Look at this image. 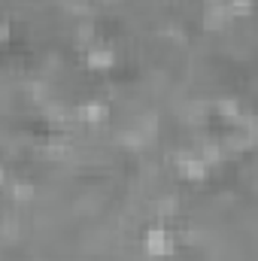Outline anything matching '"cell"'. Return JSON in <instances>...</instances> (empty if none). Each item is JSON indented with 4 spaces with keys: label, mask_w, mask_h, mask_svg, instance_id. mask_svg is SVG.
I'll list each match as a JSON object with an SVG mask.
<instances>
[{
    "label": "cell",
    "mask_w": 258,
    "mask_h": 261,
    "mask_svg": "<svg viewBox=\"0 0 258 261\" xmlns=\"http://www.w3.org/2000/svg\"><path fill=\"white\" fill-rule=\"evenodd\" d=\"M179 173H183V179L192 182V186H200V182H207V179L213 176L210 164H207L200 155H186V158H179Z\"/></svg>",
    "instance_id": "3"
},
{
    "label": "cell",
    "mask_w": 258,
    "mask_h": 261,
    "mask_svg": "<svg viewBox=\"0 0 258 261\" xmlns=\"http://www.w3.org/2000/svg\"><path fill=\"white\" fill-rule=\"evenodd\" d=\"M225 6H228V12H231L234 18H249V15H255V0H225Z\"/></svg>",
    "instance_id": "4"
},
{
    "label": "cell",
    "mask_w": 258,
    "mask_h": 261,
    "mask_svg": "<svg viewBox=\"0 0 258 261\" xmlns=\"http://www.w3.org/2000/svg\"><path fill=\"white\" fill-rule=\"evenodd\" d=\"M85 67L91 70V73H113L116 64H119V52L113 49V46H104V43H97V46H91L88 52H85Z\"/></svg>",
    "instance_id": "2"
},
{
    "label": "cell",
    "mask_w": 258,
    "mask_h": 261,
    "mask_svg": "<svg viewBox=\"0 0 258 261\" xmlns=\"http://www.w3.org/2000/svg\"><path fill=\"white\" fill-rule=\"evenodd\" d=\"M140 246H143V252L149 258H170V255L179 252L176 234L170 228H164V225H149L143 231V237H140Z\"/></svg>",
    "instance_id": "1"
}]
</instances>
